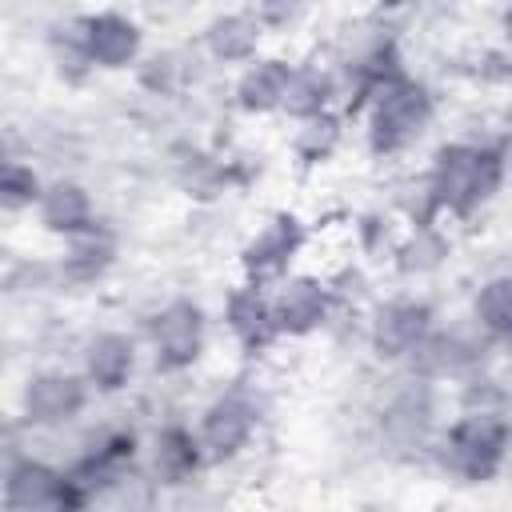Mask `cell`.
<instances>
[{"label": "cell", "instance_id": "1", "mask_svg": "<svg viewBox=\"0 0 512 512\" xmlns=\"http://www.w3.org/2000/svg\"><path fill=\"white\" fill-rule=\"evenodd\" d=\"M424 180H428V192L440 216L472 220L496 200L504 184V144H484V140L440 144Z\"/></svg>", "mask_w": 512, "mask_h": 512}, {"label": "cell", "instance_id": "2", "mask_svg": "<svg viewBox=\"0 0 512 512\" xmlns=\"http://www.w3.org/2000/svg\"><path fill=\"white\" fill-rule=\"evenodd\" d=\"M360 112H364L368 152L388 160V156H400L424 140V132L436 120V100L420 80H412L400 68V72H392L368 88Z\"/></svg>", "mask_w": 512, "mask_h": 512}, {"label": "cell", "instance_id": "3", "mask_svg": "<svg viewBox=\"0 0 512 512\" xmlns=\"http://www.w3.org/2000/svg\"><path fill=\"white\" fill-rule=\"evenodd\" d=\"M508 412H472L460 408V416L440 432L436 456L444 472H452L464 484H488L508 464Z\"/></svg>", "mask_w": 512, "mask_h": 512}, {"label": "cell", "instance_id": "4", "mask_svg": "<svg viewBox=\"0 0 512 512\" xmlns=\"http://www.w3.org/2000/svg\"><path fill=\"white\" fill-rule=\"evenodd\" d=\"M204 344H208V320H204V308L188 296L160 304L156 316L148 320V352L156 372L164 376L188 372L204 356Z\"/></svg>", "mask_w": 512, "mask_h": 512}, {"label": "cell", "instance_id": "5", "mask_svg": "<svg viewBox=\"0 0 512 512\" xmlns=\"http://www.w3.org/2000/svg\"><path fill=\"white\" fill-rule=\"evenodd\" d=\"M260 432V404L244 388H228L212 396L196 420V440L204 448L208 464H228L236 460Z\"/></svg>", "mask_w": 512, "mask_h": 512}, {"label": "cell", "instance_id": "6", "mask_svg": "<svg viewBox=\"0 0 512 512\" xmlns=\"http://www.w3.org/2000/svg\"><path fill=\"white\" fill-rule=\"evenodd\" d=\"M304 240H308V224L296 212L268 216L248 236V244L240 248V272H244V280L248 284H260V288H272L276 280L288 276V268L296 264Z\"/></svg>", "mask_w": 512, "mask_h": 512}, {"label": "cell", "instance_id": "7", "mask_svg": "<svg viewBox=\"0 0 512 512\" xmlns=\"http://www.w3.org/2000/svg\"><path fill=\"white\" fill-rule=\"evenodd\" d=\"M432 328H436V308L424 296H388L376 304L368 320V344L376 360L404 364Z\"/></svg>", "mask_w": 512, "mask_h": 512}, {"label": "cell", "instance_id": "8", "mask_svg": "<svg viewBox=\"0 0 512 512\" xmlns=\"http://www.w3.org/2000/svg\"><path fill=\"white\" fill-rule=\"evenodd\" d=\"M268 300H272V320H276L280 340H304L332 320L336 288H328V280L320 276L300 272V276L276 280L268 288Z\"/></svg>", "mask_w": 512, "mask_h": 512}, {"label": "cell", "instance_id": "9", "mask_svg": "<svg viewBox=\"0 0 512 512\" xmlns=\"http://www.w3.org/2000/svg\"><path fill=\"white\" fill-rule=\"evenodd\" d=\"M492 344L480 340L476 328H432L416 348L412 356L404 360L412 376L428 380V384H440V380H464L468 372L484 368V352Z\"/></svg>", "mask_w": 512, "mask_h": 512}, {"label": "cell", "instance_id": "10", "mask_svg": "<svg viewBox=\"0 0 512 512\" xmlns=\"http://www.w3.org/2000/svg\"><path fill=\"white\" fill-rule=\"evenodd\" d=\"M96 392L88 388V380L80 372H60V368H48V372H36L24 380L20 388V416L32 424V428H64L72 424L88 400Z\"/></svg>", "mask_w": 512, "mask_h": 512}, {"label": "cell", "instance_id": "11", "mask_svg": "<svg viewBox=\"0 0 512 512\" xmlns=\"http://www.w3.org/2000/svg\"><path fill=\"white\" fill-rule=\"evenodd\" d=\"M80 40L96 72H124L140 64V52H144V28L116 8L80 16Z\"/></svg>", "mask_w": 512, "mask_h": 512}, {"label": "cell", "instance_id": "12", "mask_svg": "<svg viewBox=\"0 0 512 512\" xmlns=\"http://www.w3.org/2000/svg\"><path fill=\"white\" fill-rule=\"evenodd\" d=\"M136 340L128 332H116V328H104V332H92L80 348V376L88 380V388L96 396H116L132 384L136 376Z\"/></svg>", "mask_w": 512, "mask_h": 512}, {"label": "cell", "instance_id": "13", "mask_svg": "<svg viewBox=\"0 0 512 512\" xmlns=\"http://www.w3.org/2000/svg\"><path fill=\"white\" fill-rule=\"evenodd\" d=\"M0 504L16 512H40V508H64V468L20 456L0 476Z\"/></svg>", "mask_w": 512, "mask_h": 512}, {"label": "cell", "instance_id": "14", "mask_svg": "<svg viewBox=\"0 0 512 512\" xmlns=\"http://www.w3.org/2000/svg\"><path fill=\"white\" fill-rule=\"evenodd\" d=\"M224 328L228 336L248 352V356H260L268 352L280 332H276V320H272V300H268V288L260 284H236L228 296H224Z\"/></svg>", "mask_w": 512, "mask_h": 512}, {"label": "cell", "instance_id": "15", "mask_svg": "<svg viewBox=\"0 0 512 512\" xmlns=\"http://www.w3.org/2000/svg\"><path fill=\"white\" fill-rule=\"evenodd\" d=\"M32 212H36V220H40L44 232L64 236V240L96 224V200H92V192L80 180H68V176L44 180L40 200H36Z\"/></svg>", "mask_w": 512, "mask_h": 512}, {"label": "cell", "instance_id": "16", "mask_svg": "<svg viewBox=\"0 0 512 512\" xmlns=\"http://www.w3.org/2000/svg\"><path fill=\"white\" fill-rule=\"evenodd\" d=\"M204 448L196 440V428L168 420L156 428L152 444H148V472L156 484H188L200 468H204Z\"/></svg>", "mask_w": 512, "mask_h": 512}, {"label": "cell", "instance_id": "17", "mask_svg": "<svg viewBox=\"0 0 512 512\" xmlns=\"http://www.w3.org/2000/svg\"><path fill=\"white\" fill-rule=\"evenodd\" d=\"M288 76H292V60L284 56H252L248 64H240V76H236V108L244 116H276L280 112V100H284V88H288Z\"/></svg>", "mask_w": 512, "mask_h": 512}, {"label": "cell", "instance_id": "18", "mask_svg": "<svg viewBox=\"0 0 512 512\" xmlns=\"http://www.w3.org/2000/svg\"><path fill=\"white\" fill-rule=\"evenodd\" d=\"M260 40H264V28L248 8L216 12L200 32V44L216 64H248L252 56H260Z\"/></svg>", "mask_w": 512, "mask_h": 512}, {"label": "cell", "instance_id": "19", "mask_svg": "<svg viewBox=\"0 0 512 512\" xmlns=\"http://www.w3.org/2000/svg\"><path fill=\"white\" fill-rule=\"evenodd\" d=\"M340 96V80L332 68L324 64H292L284 100H280V116L288 120H308L316 112H328Z\"/></svg>", "mask_w": 512, "mask_h": 512}, {"label": "cell", "instance_id": "20", "mask_svg": "<svg viewBox=\"0 0 512 512\" xmlns=\"http://www.w3.org/2000/svg\"><path fill=\"white\" fill-rule=\"evenodd\" d=\"M448 252H452V240H448L444 228L432 220V224H412L408 236H400L388 256H392V264H396L400 276L424 280V276H436V272L444 268Z\"/></svg>", "mask_w": 512, "mask_h": 512}, {"label": "cell", "instance_id": "21", "mask_svg": "<svg viewBox=\"0 0 512 512\" xmlns=\"http://www.w3.org/2000/svg\"><path fill=\"white\" fill-rule=\"evenodd\" d=\"M468 320L480 332V340H488L492 348H504L512 340V276L508 272H496L476 284Z\"/></svg>", "mask_w": 512, "mask_h": 512}, {"label": "cell", "instance_id": "22", "mask_svg": "<svg viewBox=\"0 0 512 512\" xmlns=\"http://www.w3.org/2000/svg\"><path fill=\"white\" fill-rule=\"evenodd\" d=\"M344 144V116L336 108L328 112H316L308 120H296V132H292V152L304 168H316V164H328Z\"/></svg>", "mask_w": 512, "mask_h": 512}, {"label": "cell", "instance_id": "23", "mask_svg": "<svg viewBox=\"0 0 512 512\" xmlns=\"http://www.w3.org/2000/svg\"><path fill=\"white\" fill-rule=\"evenodd\" d=\"M116 260V240L100 228V220L76 236H68V256H64V276L76 284H92L96 276H104Z\"/></svg>", "mask_w": 512, "mask_h": 512}, {"label": "cell", "instance_id": "24", "mask_svg": "<svg viewBox=\"0 0 512 512\" xmlns=\"http://www.w3.org/2000/svg\"><path fill=\"white\" fill-rule=\"evenodd\" d=\"M40 172L28 160L0 156V212H28L40 200Z\"/></svg>", "mask_w": 512, "mask_h": 512}, {"label": "cell", "instance_id": "25", "mask_svg": "<svg viewBox=\"0 0 512 512\" xmlns=\"http://www.w3.org/2000/svg\"><path fill=\"white\" fill-rule=\"evenodd\" d=\"M48 52H52V64H56L60 80H68V84H80L96 72L88 52H84V40H80V20L56 24L52 36H48Z\"/></svg>", "mask_w": 512, "mask_h": 512}, {"label": "cell", "instance_id": "26", "mask_svg": "<svg viewBox=\"0 0 512 512\" xmlns=\"http://www.w3.org/2000/svg\"><path fill=\"white\" fill-rule=\"evenodd\" d=\"M176 180H180V188H184L188 196L208 200V196H220V192H224L228 172H224V164H216L212 156L188 152L184 160H176Z\"/></svg>", "mask_w": 512, "mask_h": 512}, {"label": "cell", "instance_id": "27", "mask_svg": "<svg viewBox=\"0 0 512 512\" xmlns=\"http://www.w3.org/2000/svg\"><path fill=\"white\" fill-rule=\"evenodd\" d=\"M308 4H312V0H256L248 12L256 16V24H260L264 32H288V28H296V24L304 20Z\"/></svg>", "mask_w": 512, "mask_h": 512}, {"label": "cell", "instance_id": "28", "mask_svg": "<svg viewBox=\"0 0 512 512\" xmlns=\"http://www.w3.org/2000/svg\"><path fill=\"white\" fill-rule=\"evenodd\" d=\"M384 8H408V4H416V0H380Z\"/></svg>", "mask_w": 512, "mask_h": 512}]
</instances>
